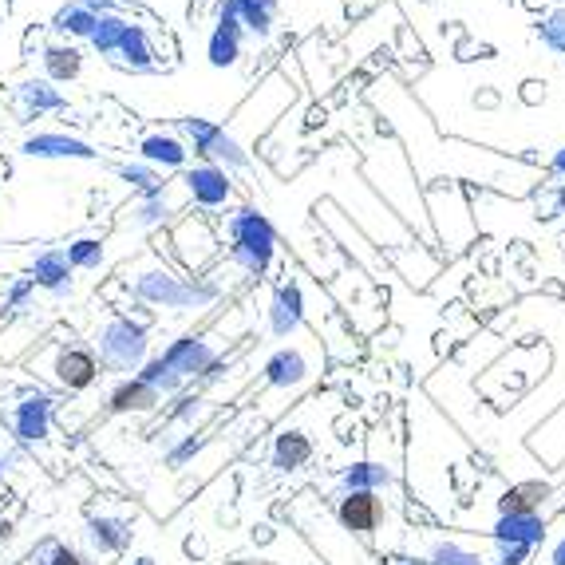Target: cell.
<instances>
[{"mask_svg":"<svg viewBox=\"0 0 565 565\" xmlns=\"http://www.w3.org/2000/svg\"><path fill=\"white\" fill-rule=\"evenodd\" d=\"M83 542H87V550L95 558H119L135 542L131 518H123V514H91L83 522Z\"/></svg>","mask_w":565,"mask_h":565,"instance_id":"44dd1931","label":"cell"},{"mask_svg":"<svg viewBox=\"0 0 565 565\" xmlns=\"http://www.w3.org/2000/svg\"><path fill=\"white\" fill-rule=\"evenodd\" d=\"M242 56H245L242 24H238V16L226 4H218V20H214V28L206 36V64L218 68V72H230V68L242 64Z\"/></svg>","mask_w":565,"mask_h":565,"instance_id":"ffe728a7","label":"cell"},{"mask_svg":"<svg viewBox=\"0 0 565 565\" xmlns=\"http://www.w3.org/2000/svg\"><path fill=\"white\" fill-rule=\"evenodd\" d=\"M234 16H238V24H242V32L249 40H257V44H265L273 32H277V16H281V0H222Z\"/></svg>","mask_w":565,"mask_h":565,"instance_id":"83f0119b","label":"cell"},{"mask_svg":"<svg viewBox=\"0 0 565 565\" xmlns=\"http://www.w3.org/2000/svg\"><path fill=\"white\" fill-rule=\"evenodd\" d=\"M135 376H139L147 388H155L162 400H174V396L190 392V388H186V380H182V376H178V372H174V368L162 360L159 352H151V360H147V364H143Z\"/></svg>","mask_w":565,"mask_h":565,"instance_id":"d6a6232c","label":"cell"},{"mask_svg":"<svg viewBox=\"0 0 565 565\" xmlns=\"http://www.w3.org/2000/svg\"><path fill=\"white\" fill-rule=\"evenodd\" d=\"M95 24H99V16H95L83 0H68V4H60V8H56V16H52V32H56V36H64L68 44H72V40H91Z\"/></svg>","mask_w":565,"mask_h":565,"instance_id":"1f68e13d","label":"cell"},{"mask_svg":"<svg viewBox=\"0 0 565 565\" xmlns=\"http://www.w3.org/2000/svg\"><path fill=\"white\" fill-rule=\"evenodd\" d=\"M178 190L186 198V206L202 210V214H218V210H230L238 206V182L230 170L214 166V162H190L182 174H178Z\"/></svg>","mask_w":565,"mask_h":565,"instance_id":"4fadbf2b","label":"cell"},{"mask_svg":"<svg viewBox=\"0 0 565 565\" xmlns=\"http://www.w3.org/2000/svg\"><path fill=\"white\" fill-rule=\"evenodd\" d=\"M28 277L40 293H48L52 301H72L76 297V269L68 265L64 245H48L40 253H32L28 261Z\"/></svg>","mask_w":565,"mask_h":565,"instance_id":"ac0fdd59","label":"cell"},{"mask_svg":"<svg viewBox=\"0 0 565 565\" xmlns=\"http://www.w3.org/2000/svg\"><path fill=\"white\" fill-rule=\"evenodd\" d=\"M52 419H56V396L44 392V388H24L12 404L8 415V427H12V439L24 443V447H36L52 435Z\"/></svg>","mask_w":565,"mask_h":565,"instance_id":"e0dca14e","label":"cell"},{"mask_svg":"<svg viewBox=\"0 0 565 565\" xmlns=\"http://www.w3.org/2000/svg\"><path fill=\"white\" fill-rule=\"evenodd\" d=\"M139 159L151 162L162 174H182L190 166V147L174 131H147L139 139Z\"/></svg>","mask_w":565,"mask_h":565,"instance_id":"484cf974","label":"cell"},{"mask_svg":"<svg viewBox=\"0 0 565 565\" xmlns=\"http://www.w3.org/2000/svg\"><path fill=\"white\" fill-rule=\"evenodd\" d=\"M214 439L206 435V431H182V435H174L170 443H166V451H162V463L170 467V471H186L206 447H210Z\"/></svg>","mask_w":565,"mask_h":565,"instance_id":"836d02e7","label":"cell"},{"mask_svg":"<svg viewBox=\"0 0 565 565\" xmlns=\"http://www.w3.org/2000/svg\"><path fill=\"white\" fill-rule=\"evenodd\" d=\"M127 565H159L151 554H139V558H127Z\"/></svg>","mask_w":565,"mask_h":565,"instance_id":"7dc6e473","label":"cell"},{"mask_svg":"<svg viewBox=\"0 0 565 565\" xmlns=\"http://www.w3.org/2000/svg\"><path fill=\"white\" fill-rule=\"evenodd\" d=\"M119 285L131 293L135 305L174 313V317H206L230 293V281H222L218 269H210V273H182L178 265H170L155 249L135 257L119 273Z\"/></svg>","mask_w":565,"mask_h":565,"instance_id":"6da1fadb","label":"cell"},{"mask_svg":"<svg viewBox=\"0 0 565 565\" xmlns=\"http://www.w3.org/2000/svg\"><path fill=\"white\" fill-rule=\"evenodd\" d=\"M214 415H218V400L214 396H206V392H182V396L170 400L166 423L174 431H206Z\"/></svg>","mask_w":565,"mask_h":565,"instance_id":"f1b7e54d","label":"cell"},{"mask_svg":"<svg viewBox=\"0 0 565 565\" xmlns=\"http://www.w3.org/2000/svg\"><path fill=\"white\" fill-rule=\"evenodd\" d=\"M317 404H321V396H309L301 407L273 419V427H269V475L273 479H293L317 463V455H321L317 427H313Z\"/></svg>","mask_w":565,"mask_h":565,"instance_id":"277c9868","label":"cell"},{"mask_svg":"<svg viewBox=\"0 0 565 565\" xmlns=\"http://www.w3.org/2000/svg\"><path fill=\"white\" fill-rule=\"evenodd\" d=\"M32 301H36L32 277H28V273H24V277H12V281L4 285V293H0V313H4V317H24V313H32Z\"/></svg>","mask_w":565,"mask_h":565,"instance_id":"74e56055","label":"cell"},{"mask_svg":"<svg viewBox=\"0 0 565 565\" xmlns=\"http://www.w3.org/2000/svg\"><path fill=\"white\" fill-rule=\"evenodd\" d=\"M174 135L190 147V155H194V159L214 162V166H222V170H230V174H245V170H253V155H249V147H245L230 127H222V123H214V119L182 115V119H174Z\"/></svg>","mask_w":565,"mask_h":565,"instance_id":"52a82bcc","label":"cell"},{"mask_svg":"<svg viewBox=\"0 0 565 565\" xmlns=\"http://www.w3.org/2000/svg\"><path fill=\"white\" fill-rule=\"evenodd\" d=\"M546 514H494V522L486 526L490 542H510V546H530L538 550L546 542Z\"/></svg>","mask_w":565,"mask_h":565,"instance_id":"cb8c5ba5","label":"cell"},{"mask_svg":"<svg viewBox=\"0 0 565 565\" xmlns=\"http://www.w3.org/2000/svg\"><path fill=\"white\" fill-rule=\"evenodd\" d=\"M222 245H226V265L242 281H261L269 277L277 253H281V234L277 226L249 202H238L222 214Z\"/></svg>","mask_w":565,"mask_h":565,"instance_id":"3957f363","label":"cell"},{"mask_svg":"<svg viewBox=\"0 0 565 565\" xmlns=\"http://www.w3.org/2000/svg\"><path fill=\"white\" fill-rule=\"evenodd\" d=\"M162 404H166V400H162L155 388H147L139 376H123V380L111 388L103 411H107V415H151V411H159Z\"/></svg>","mask_w":565,"mask_h":565,"instance_id":"4316f807","label":"cell"},{"mask_svg":"<svg viewBox=\"0 0 565 565\" xmlns=\"http://www.w3.org/2000/svg\"><path fill=\"white\" fill-rule=\"evenodd\" d=\"M486 542H490V538H486ZM490 550H494V565H526L534 558L530 546H510V542H490Z\"/></svg>","mask_w":565,"mask_h":565,"instance_id":"ab89813d","label":"cell"},{"mask_svg":"<svg viewBox=\"0 0 565 565\" xmlns=\"http://www.w3.org/2000/svg\"><path fill=\"white\" fill-rule=\"evenodd\" d=\"M550 498H554V486L546 479H522V483H510L498 494L494 510L498 514H542V506Z\"/></svg>","mask_w":565,"mask_h":565,"instance_id":"f546056e","label":"cell"},{"mask_svg":"<svg viewBox=\"0 0 565 565\" xmlns=\"http://www.w3.org/2000/svg\"><path fill=\"white\" fill-rule=\"evenodd\" d=\"M423 206H427V222L435 226V230H431V238H435L439 249L459 253V249H467V245L475 242L479 222H475L471 202H467V194H463V186H459V182H447V186H439V182H435V186L427 190Z\"/></svg>","mask_w":565,"mask_h":565,"instance_id":"9c48e42d","label":"cell"},{"mask_svg":"<svg viewBox=\"0 0 565 565\" xmlns=\"http://www.w3.org/2000/svg\"><path fill=\"white\" fill-rule=\"evenodd\" d=\"M123 28H127V16L123 12H107V16H99V24H95V32H91V52L95 56H115V48H119V40H123Z\"/></svg>","mask_w":565,"mask_h":565,"instance_id":"8d00e7d4","label":"cell"},{"mask_svg":"<svg viewBox=\"0 0 565 565\" xmlns=\"http://www.w3.org/2000/svg\"><path fill=\"white\" fill-rule=\"evenodd\" d=\"M170 253L182 273H210L222 261L226 245H222V234L202 214H182L170 226Z\"/></svg>","mask_w":565,"mask_h":565,"instance_id":"7c38bea8","label":"cell"},{"mask_svg":"<svg viewBox=\"0 0 565 565\" xmlns=\"http://www.w3.org/2000/svg\"><path fill=\"white\" fill-rule=\"evenodd\" d=\"M44 565H91L87 554L80 550H72V546H64V542H52V550H48V562Z\"/></svg>","mask_w":565,"mask_h":565,"instance_id":"60d3db41","label":"cell"},{"mask_svg":"<svg viewBox=\"0 0 565 565\" xmlns=\"http://www.w3.org/2000/svg\"><path fill=\"white\" fill-rule=\"evenodd\" d=\"M321 368H324V348H321V340H313L309 332L297 336V340L277 344V348L261 360V372H257L261 380H257V404H253V411H257L265 423L281 419L285 407L317 384Z\"/></svg>","mask_w":565,"mask_h":565,"instance_id":"7a4b0ae2","label":"cell"},{"mask_svg":"<svg viewBox=\"0 0 565 565\" xmlns=\"http://www.w3.org/2000/svg\"><path fill=\"white\" fill-rule=\"evenodd\" d=\"M0 479H4V471H0Z\"/></svg>","mask_w":565,"mask_h":565,"instance_id":"681fc988","label":"cell"},{"mask_svg":"<svg viewBox=\"0 0 565 565\" xmlns=\"http://www.w3.org/2000/svg\"><path fill=\"white\" fill-rule=\"evenodd\" d=\"M332 490H372V494H400V467L396 463H384V459H360V463H348L336 471Z\"/></svg>","mask_w":565,"mask_h":565,"instance_id":"7402d4cb","label":"cell"},{"mask_svg":"<svg viewBox=\"0 0 565 565\" xmlns=\"http://www.w3.org/2000/svg\"><path fill=\"white\" fill-rule=\"evenodd\" d=\"M91 352L99 356L103 372L135 376L151 360V324L131 321L127 313H107L91 328Z\"/></svg>","mask_w":565,"mask_h":565,"instance_id":"5b68a950","label":"cell"},{"mask_svg":"<svg viewBox=\"0 0 565 565\" xmlns=\"http://www.w3.org/2000/svg\"><path fill=\"white\" fill-rule=\"evenodd\" d=\"M546 174H550V178H562V182H565V147H558V151L550 155V162H546Z\"/></svg>","mask_w":565,"mask_h":565,"instance_id":"b9f144b4","label":"cell"},{"mask_svg":"<svg viewBox=\"0 0 565 565\" xmlns=\"http://www.w3.org/2000/svg\"><path fill=\"white\" fill-rule=\"evenodd\" d=\"M388 565H427V562H423L419 554H404V550H400V554H388Z\"/></svg>","mask_w":565,"mask_h":565,"instance_id":"ee69618b","label":"cell"},{"mask_svg":"<svg viewBox=\"0 0 565 565\" xmlns=\"http://www.w3.org/2000/svg\"><path fill=\"white\" fill-rule=\"evenodd\" d=\"M404 542H411V550L419 546V558L427 565H494V550L463 534L431 530V534H404Z\"/></svg>","mask_w":565,"mask_h":565,"instance_id":"2e32d148","label":"cell"},{"mask_svg":"<svg viewBox=\"0 0 565 565\" xmlns=\"http://www.w3.org/2000/svg\"><path fill=\"white\" fill-rule=\"evenodd\" d=\"M111 170H115V178H119L123 186H131L135 194H151V190H159L162 182H166V174H162V170H155L151 162H143V159L115 162Z\"/></svg>","mask_w":565,"mask_h":565,"instance_id":"d590c367","label":"cell"},{"mask_svg":"<svg viewBox=\"0 0 565 565\" xmlns=\"http://www.w3.org/2000/svg\"><path fill=\"white\" fill-rule=\"evenodd\" d=\"M238 565H277V562H238Z\"/></svg>","mask_w":565,"mask_h":565,"instance_id":"c3c4849f","label":"cell"},{"mask_svg":"<svg viewBox=\"0 0 565 565\" xmlns=\"http://www.w3.org/2000/svg\"><path fill=\"white\" fill-rule=\"evenodd\" d=\"M16 107L24 119H40V115H60L68 111V95L44 76H28L16 83Z\"/></svg>","mask_w":565,"mask_h":565,"instance_id":"d4e9b609","label":"cell"},{"mask_svg":"<svg viewBox=\"0 0 565 565\" xmlns=\"http://www.w3.org/2000/svg\"><path fill=\"white\" fill-rule=\"evenodd\" d=\"M159 356L178 372V376H182V380H186V388H194V384H206V380L214 376V368L226 364V356H230V340L194 328V332H178Z\"/></svg>","mask_w":565,"mask_h":565,"instance_id":"8fae6325","label":"cell"},{"mask_svg":"<svg viewBox=\"0 0 565 565\" xmlns=\"http://www.w3.org/2000/svg\"><path fill=\"white\" fill-rule=\"evenodd\" d=\"M550 565H565V534L550 546Z\"/></svg>","mask_w":565,"mask_h":565,"instance_id":"f6af8a7d","label":"cell"},{"mask_svg":"<svg viewBox=\"0 0 565 565\" xmlns=\"http://www.w3.org/2000/svg\"><path fill=\"white\" fill-rule=\"evenodd\" d=\"M538 40L554 52V56H565V8H550L538 24Z\"/></svg>","mask_w":565,"mask_h":565,"instance_id":"f35d334b","label":"cell"},{"mask_svg":"<svg viewBox=\"0 0 565 565\" xmlns=\"http://www.w3.org/2000/svg\"><path fill=\"white\" fill-rule=\"evenodd\" d=\"M20 155L24 159H40V162H95L99 151L80 139V135H68V131H32L24 143H20Z\"/></svg>","mask_w":565,"mask_h":565,"instance_id":"d6986e66","label":"cell"},{"mask_svg":"<svg viewBox=\"0 0 565 565\" xmlns=\"http://www.w3.org/2000/svg\"><path fill=\"white\" fill-rule=\"evenodd\" d=\"M40 64H44V80L60 83H76L83 76V52L76 44L60 40V44H44L40 48Z\"/></svg>","mask_w":565,"mask_h":565,"instance_id":"4dcf8cb0","label":"cell"},{"mask_svg":"<svg viewBox=\"0 0 565 565\" xmlns=\"http://www.w3.org/2000/svg\"><path fill=\"white\" fill-rule=\"evenodd\" d=\"M64 253H68V265H72L76 273H95V269L107 265V242L95 238V234L72 238V242L64 245Z\"/></svg>","mask_w":565,"mask_h":565,"instance_id":"e575fe53","label":"cell"},{"mask_svg":"<svg viewBox=\"0 0 565 565\" xmlns=\"http://www.w3.org/2000/svg\"><path fill=\"white\" fill-rule=\"evenodd\" d=\"M289 518L305 530V538H309L324 558H328V565H376L372 562V550H364L356 538H348V534L336 526L332 510H324L321 498H317L313 490L297 494V502H293Z\"/></svg>","mask_w":565,"mask_h":565,"instance_id":"8992f818","label":"cell"},{"mask_svg":"<svg viewBox=\"0 0 565 565\" xmlns=\"http://www.w3.org/2000/svg\"><path fill=\"white\" fill-rule=\"evenodd\" d=\"M332 518L364 550H372V554L388 550L384 530L392 526V510H388V502L380 494H372V490H340V494H332Z\"/></svg>","mask_w":565,"mask_h":565,"instance_id":"ba28073f","label":"cell"},{"mask_svg":"<svg viewBox=\"0 0 565 565\" xmlns=\"http://www.w3.org/2000/svg\"><path fill=\"white\" fill-rule=\"evenodd\" d=\"M182 206H186V198H182L178 182H162L151 194H135V202L123 210L119 226L139 230V234H155V230H166L182 218Z\"/></svg>","mask_w":565,"mask_h":565,"instance_id":"9a60e30c","label":"cell"},{"mask_svg":"<svg viewBox=\"0 0 565 565\" xmlns=\"http://www.w3.org/2000/svg\"><path fill=\"white\" fill-rule=\"evenodd\" d=\"M123 72H135V76H143V72H155L159 68V48H155V32L147 28V24H139V20H127V28H123V40H119V48H115V56H111Z\"/></svg>","mask_w":565,"mask_h":565,"instance_id":"603a6c76","label":"cell"},{"mask_svg":"<svg viewBox=\"0 0 565 565\" xmlns=\"http://www.w3.org/2000/svg\"><path fill=\"white\" fill-rule=\"evenodd\" d=\"M95 16H107V12H119V0H83Z\"/></svg>","mask_w":565,"mask_h":565,"instance_id":"7bdbcfd3","label":"cell"},{"mask_svg":"<svg viewBox=\"0 0 565 565\" xmlns=\"http://www.w3.org/2000/svg\"><path fill=\"white\" fill-rule=\"evenodd\" d=\"M554 210H558V214L565 218V182L558 186V190H554Z\"/></svg>","mask_w":565,"mask_h":565,"instance_id":"bcb514c9","label":"cell"},{"mask_svg":"<svg viewBox=\"0 0 565 565\" xmlns=\"http://www.w3.org/2000/svg\"><path fill=\"white\" fill-rule=\"evenodd\" d=\"M32 368L40 376H48L60 392H91L99 384V376H103V364L91 352V344H76V340H52L32 360Z\"/></svg>","mask_w":565,"mask_h":565,"instance_id":"30bf717a","label":"cell"},{"mask_svg":"<svg viewBox=\"0 0 565 565\" xmlns=\"http://www.w3.org/2000/svg\"><path fill=\"white\" fill-rule=\"evenodd\" d=\"M309 301H305V289H301V277L289 273L285 281H277V289L269 293V305H265V332L285 344V340H297L309 332Z\"/></svg>","mask_w":565,"mask_h":565,"instance_id":"5bb4252c","label":"cell"}]
</instances>
